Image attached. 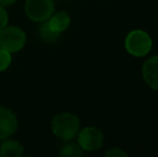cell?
<instances>
[{"instance_id": "ba28073f", "label": "cell", "mask_w": 158, "mask_h": 157, "mask_svg": "<svg viewBox=\"0 0 158 157\" xmlns=\"http://www.w3.org/2000/svg\"><path fill=\"white\" fill-rule=\"evenodd\" d=\"M48 23L54 31L60 34V32L64 31L70 25V16L68 13L64 12V11L53 13L50 19H48Z\"/></svg>"}, {"instance_id": "5b68a950", "label": "cell", "mask_w": 158, "mask_h": 157, "mask_svg": "<svg viewBox=\"0 0 158 157\" xmlns=\"http://www.w3.org/2000/svg\"><path fill=\"white\" fill-rule=\"evenodd\" d=\"M103 134L96 127H85L77 134V143L83 151H97L103 145Z\"/></svg>"}, {"instance_id": "9a60e30c", "label": "cell", "mask_w": 158, "mask_h": 157, "mask_svg": "<svg viewBox=\"0 0 158 157\" xmlns=\"http://www.w3.org/2000/svg\"><path fill=\"white\" fill-rule=\"evenodd\" d=\"M15 2H16V0H0V6H12Z\"/></svg>"}, {"instance_id": "277c9868", "label": "cell", "mask_w": 158, "mask_h": 157, "mask_svg": "<svg viewBox=\"0 0 158 157\" xmlns=\"http://www.w3.org/2000/svg\"><path fill=\"white\" fill-rule=\"evenodd\" d=\"M54 8L53 0H27L25 3L26 15L38 23L48 21L54 13Z\"/></svg>"}, {"instance_id": "8992f818", "label": "cell", "mask_w": 158, "mask_h": 157, "mask_svg": "<svg viewBox=\"0 0 158 157\" xmlns=\"http://www.w3.org/2000/svg\"><path fill=\"white\" fill-rule=\"evenodd\" d=\"M19 122L10 109L0 105V140L8 139L16 131Z\"/></svg>"}, {"instance_id": "4fadbf2b", "label": "cell", "mask_w": 158, "mask_h": 157, "mask_svg": "<svg viewBox=\"0 0 158 157\" xmlns=\"http://www.w3.org/2000/svg\"><path fill=\"white\" fill-rule=\"evenodd\" d=\"M104 155L111 156V157H126V156H128V154H127L123 149H119V147H112V149L108 150V151L104 153Z\"/></svg>"}, {"instance_id": "3957f363", "label": "cell", "mask_w": 158, "mask_h": 157, "mask_svg": "<svg viewBox=\"0 0 158 157\" xmlns=\"http://www.w3.org/2000/svg\"><path fill=\"white\" fill-rule=\"evenodd\" d=\"M26 43V35L19 27L6 26L0 31V48L9 53L21 51Z\"/></svg>"}, {"instance_id": "5bb4252c", "label": "cell", "mask_w": 158, "mask_h": 157, "mask_svg": "<svg viewBox=\"0 0 158 157\" xmlns=\"http://www.w3.org/2000/svg\"><path fill=\"white\" fill-rule=\"evenodd\" d=\"M8 19H9L8 12L6 11L4 6H0V31L8 25Z\"/></svg>"}, {"instance_id": "8fae6325", "label": "cell", "mask_w": 158, "mask_h": 157, "mask_svg": "<svg viewBox=\"0 0 158 157\" xmlns=\"http://www.w3.org/2000/svg\"><path fill=\"white\" fill-rule=\"evenodd\" d=\"M59 154H60V156L64 157H80L83 154V150L80 147L79 143L70 142L61 147Z\"/></svg>"}, {"instance_id": "7c38bea8", "label": "cell", "mask_w": 158, "mask_h": 157, "mask_svg": "<svg viewBox=\"0 0 158 157\" xmlns=\"http://www.w3.org/2000/svg\"><path fill=\"white\" fill-rule=\"evenodd\" d=\"M11 61H12L11 53L6 52V50L0 48V72L4 71L10 66Z\"/></svg>"}, {"instance_id": "6da1fadb", "label": "cell", "mask_w": 158, "mask_h": 157, "mask_svg": "<svg viewBox=\"0 0 158 157\" xmlns=\"http://www.w3.org/2000/svg\"><path fill=\"white\" fill-rule=\"evenodd\" d=\"M80 119L69 112L59 113L53 118L52 130L56 137L64 141H70L77 136L80 131Z\"/></svg>"}, {"instance_id": "9c48e42d", "label": "cell", "mask_w": 158, "mask_h": 157, "mask_svg": "<svg viewBox=\"0 0 158 157\" xmlns=\"http://www.w3.org/2000/svg\"><path fill=\"white\" fill-rule=\"evenodd\" d=\"M24 153L22 144L14 140H6L0 145V156L2 157H19Z\"/></svg>"}, {"instance_id": "30bf717a", "label": "cell", "mask_w": 158, "mask_h": 157, "mask_svg": "<svg viewBox=\"0 0 158 157\" xmlns=\"http://www.w3.org/2000/svg\"><path fill=\"white\" fill-rule=\"evenodd\" d=\"M39 35L41 37V39L45 42H54L56 41L57 38L59 37V34L51 28V26L48 25V21L42 22V24L39 27Z\"/></svg>"}, {"instance_id": "7a4b0ae2", "label": "cell", "mask_w": 158, "mask_h": 157, "mask_svg": "<svg viewBox=\"0 0 158 157\" xmlns=\"http://www.w3.org/2000/svg\"><path fill=\"white\" fill-rule=\"evenodd\" d=\"M153 48V40L146 31L135 29L127 35L125 39L126 51L135 57L146 56Z\"/></svg>"}, {"instance_id": "52a82bcc", "label": "cell", "mask_w": 158, "mask_h": 157, "mask_svg": "<svg viewBox=\"0 0 158 157\" xmlns=\"http://www.w3.org/2000/svg\"><path fill=\"white\" fill-rule=\"evenodd\" d=\"M142 76L152 89L158 90V55L152 56L143 64Z\"/></svg>"}]
</instances>
